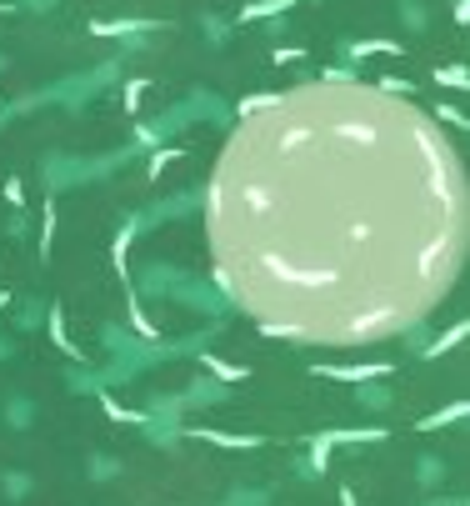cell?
Listing matches in <instances>:
<instances>
[{
	"instance_id": "6da1fadb",
	"label": "cell",
	"mask_w": 470,
	"mask_h": 506,
	"mask_svg": "<svg viewBox=\"0 0 470 506\" xmlns=\"http://www.w3.org/2000/svg\"><path fill=\"white\" fill-rule=\"evenodd\" d=\"M221 291L260 331L355 351L450 296L470 241L456 140L371 81H306L230 126L205 186Z\"/></svg>"
}]
</instances>
